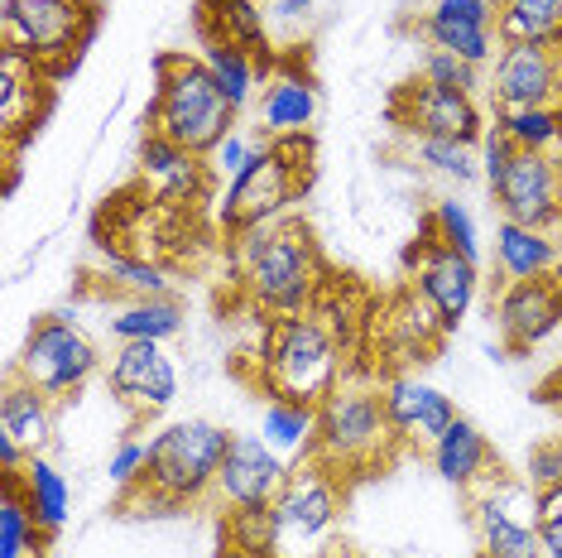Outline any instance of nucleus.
Wrapping results in <instances>:
<instances>
[{
  "instance_id": "obj_1",
  "label": "nucleus",
  "mask_w": 562,
  "mask_h": 558,
  "mask_svg": "<svg viewBox=\"0 0 562 558\" xmlns=\"http://www.w3.org/2000/svg\"><path fill=\"white\" fill-rule=\"evenodd\" d=\"M236 256V284L255 313L270 319H289V313H308L317 309L323 289L331 284L323 246H317L313 226L303 217H279L265 222L255 232L232 241Z\"/></svg>"
},
{
  "instance_id": "obj_2",
  "label": "nucleus",
  "mask_w": 562,
  "mask_h": 558,
  "mask_svg": "<svg viewBox=\"0 0 562 558\" xmlns=\"http://www.w3.org/2000/svg\"><path fill=\"white\" fill-rule=\"evenodd\" d=\"M226 448H232V428L212 424V418H183L169 424L149 443V472L139 487L121 491V511L135 515V505H145L139 515H155L149 505H159V515L188 511V505H207L222 477Z\"/></svg>"
},
{
  "instance_id": "obj_3",
  "label": "nucleus",
  "mask_w": 562,
  "mask_h": 558,
  "mask_svg": "<svg viewBox=\"0 0 562 558\" xmlns=\"http://www.w3.org/2000/svg\"><path fill=\"white\" fill-rule=\"evenodd\" d=\"M404 443L394 438V424L385 414V386L366 376H341L337 390L317 404V434H313V462H323L331 477L356 481L380 472Z\"/></svg>"
},
{
  "instance_id": "obj_4",
  "label": "nucleus",
  "mask_w": 562,
  "mask_h": 558,
  "mask_svg": "<svg viewBox=\"0 0 562 558\" xmlns=\"http://www.w3.org/2000/svg\"><path fill=\"white\" fill-rule=\"evenodd\" d=\"M341 351L347 347L313 309L270 319L260 333V347H255V386L270 400L323 404L337 390V380L347 376Z\"/></svg>"
},
{
  "instance_id": "obj_5",
  "label": "nucleus",
  "mask_w": 562,
  "mask_h": 558,
  "mask_svg": "<svg viewBox=\"0 0 562 558\" xmlns=\"http://www.w3.org/2000/svg\"><path fill=\"white\" fill-rule=\"evenodd\" d=\"M240 111L212 82L207 63L198 54H159L155 58V97L145 107V131L169 135L173 145L207 159L226 135L236 131Z\"/></svg>"
},
{
  "instance_id": "obj_6",
  "label": "nucleus",
  "mask_w": 562,
  "mask_h": 558,
  "mask_svg": "<svg viewBox=\"0 0 562 558\" xmlns=\"http://www.w3.org/2000/svg\"><path fill=\"white\" fill-rule=\"evenodd\" d=\"M313 188V135H279L265 140L250 164L226 183L216 222L226 236H246L265 222H279L293 212V202Z\"/></svg>"
},
{
  "instance_id": "obj_7",
  "label": "nucleus",
  "mask_w": 562,
  "mask_h": 558,
  "mask_svg": "<svg viewBox=\"0 0 562 558\" xmlns=\"http://www.w3.org/2000/svg\"><path fill=\"white\" fill-rule=\"evenodd\" d=\"M101 0H5L0 5V48H15L63 82L97 40Z\"/></svg>"
},
{
  "instance_id": "obj_8",
  "label": "nucleus",
  "mask_w": 562,
  "mask_h": 558,
  "mask_svg": "<svg viewBox=\"0 0 562 558\" xmlns=\"http://www.w3.org/2000/svg\"><path fill=\"white\" fill-rule=\"evenodd\" d=\"M97 371H101L97 342L87 337L68 313H44V319H34L30 333H24L20 357L10 361V376H20L24 386H34L54 404L82 395Z\"/></svg>"
},
{
  "instance_id": "obj_9",
  "label": "nucleus",
  "mask_w": 562,
  "mask_h": 558,
  "mask_svg": "<svg viewBox=\"0 0 562 558\" xmlns=\"http://www.w3.org/2000/svg\"><path fill=\"white\" fill-rule=\"evenodd\" d=\"M471 529L481 558H548L539 539V491L524 481V472H501L471 496Z\"/></svg>"
},
{
  "instance_id": "obj_10",
  "label": "nucleus",
  "mask_w": 562,
  "mask_h": 558,
  "mask_svg": "<svg viewBox=\"0 0 562 558\" xmlns=\"http://www.w3.org/2000/svg\"><path fill=\"white\" fill-rule=\"evenodd\" d=\"M341 496H347V481L331 477L323 462L303 458V467H293L289 487L279 491V501H274L279 558H293L289 549H303V544H327L341 520Z\"/></svg>"
},
{
  "instance_id": "obj_11",
  "label": "nucleus",
  "mask_w": 562,
  "mask_h": 558,
  "mask_svg": "<svg viewBox=\"0 0 562 558\" xmlns=\"http://www.w3.org/2000/svg\"><path fill=\"white\" fill-rule=\"evenodd\" d=\"M390 125H400L404 135H438V140H462V145L476 149L491 125H485V111L476 107L471 92H447L438 82L408 78L400 92L390 97Z\"/></svg>"
},
{
  "instance_id": "obj_12",
  "label": "nucleus",
  "mask_w": 562,
  "mask_h": 558,
  "mask_svg": "<svg viewBox=\"0 0 562 558\" xmlns=\"http://www.w3.org/2000/svg\"><path fill=\"white\" fill-rule=\"evenodd\" d=\"M501 217L519 226L558 232L562 226V155L558 149H519L505 179L491 188Z\"/></svg>"
},
{
  "instance_id": "obj_13",
  "label": "nucleus",
  "mask_w": 562,
  "mask_h": 558,
  "mask_svg": "<svg viewBox=\"0 0 562 558\" xmlns=\"http://www.w3.org/2000/svg\"><path fill=\"white\" fill-rule=\"evenodd\" d=\"M408 289H418V294L438 309L447 333H457L462 319L471 313V303H476L481 265L467 260L462 250H452V246H442V241L418 232V241L408 246Z\"/></svg>"
},
{
  "instance_id": "obj_14",
  "label": "nucleus",
  "mask_w": 562,
  "mask_h": 558,
  "mask_svg": "<svg viewBox=\"0 0 562 558\" xmlns=\"http://www.w3.org/2000/svg\"><path fill=\"white\" fill-rule=\"evenodd\" d=\"M491 319L501 327V347L509 357L533 351L543 337L562 327V270L543 279H515V284L495 289Z\"/></svg>"
},
{
  "instance_id": "obj_15",
  "label": "nucleus",
  "mask_w": 562,
  "mask_h": 558,
  "mask_svg": "<svg viewBox=\"0 0 562 558\" xmlns=\"http://www.w3.org/2000/svg\"><path fill=\"white\" fill-rule=\"evenodd\" d=\"M48 107H54V72L15 48H0V135L10 164H20V149L40 135Z\"/></svg>"
},
{
  "instance_id": "obj_16",
  "label": "nucleus",
  "mask_w": 562,
  "mask_h": 558,
  "mask_svg": "<svg viewBox=\"0 0 562 558\" xmlns=\"http://www.w3.org/2000/svg\"><path fill=\"white\" fill-rule=\"evenodd\" d=\"M111 395L131 410L135 424L159 418L178 400V371L164 351V342H121L116 357L106 366Z\"/></svg>"
},
{
  "instance_id": "obj_17",
  "label": "nucleus",
  "mask_w": 562,
  "mask_h": 558,
  "mask_svg": "<svg viewBox=\"0 0 562 558\" xmlns=\"http://www.w3.org/2000/svg\"><path fill=\"white\" fill-rule=\"evenodd\" d=\"M289 477H293V462L284 453H274L260 434H232V448H226L212 501L222 505V511H236V505H270V501H279V491L289 487Z\"/></svg>"
},
{
  "instance_id": "obj_18",
  "label": "nucleus",
  "mask_w": 562,
  "mask_h": 558,
  "mask_svg": "<svg viewBox=\"0 0 562 558\" xmlns=\"http://www.w3.org/2000/svg\"><path fill=\"white\" fill-rule=\"evenodd\" d=\"M495 107H562V48L553 44H501L491 63Z\"/></svg>"
},
{
  "instance_id": "obj_19",
  "label": "nucleus",
  "mask_w": 562,
  "mask_h": 558,
  "mask_svg": "<svg viewBox=\"0 0 562 558\" xmlns=\"http://www.w3.org/2000/svg\"><path fill=\"white\" fill-rule=\"evenodd\" d=\"M495 15H501V0H432L418 15V34L428 40V48H442V54L485 68V63H495V44H501Z\"/></svg>"
},
{
  "instance_id": "obj_20",
  "label": "nucleus",
  "mask_w": 562,
  "mask_h": 558,
  "mask_svg": "<svg viewBox=\"0 0 562 558\" xmlns=\"http://www.w3.org/2000/svg\"><path fill=\"white\" fill-rule=\"evenodd\" d=\"M139 179H145L149 198L169 202V208H193V202L212 198L216 174L193 149L173 145V140L159 131H145V140H139Z\"/></svg>"
},
{
  "instance_id": "obj_21",
  "label": "nucleus",
  "mask_w": 562,
  "mask_h": 558,
  "mask_svg": "<svg viewBox=\"0 0 562 558\" xmlns=\"http://www.w3.org/2000/svg\"><path fill=\"white\" fill-rule=\"evenodd\" d=\"M385 414L394 424V438L404 443V448H432L447 428L457 424V404L442 395L438 386H428V380L418 376H390L385 380Z\"/></svg>"
},
{
  "instance_id": "obj_22",
  "label": "nucleus",
  "mask_w": 562,
  "mask_h": 558,
  "mask_svg": "<svg viewBox=\"0 0 562 558\" xmlns=\"http://www.w3.org/2000/svg\"><path fill=\"white\" fill-rule=\"evenodd\" d=\"M428 462H432V472H438V477L447 481V487H457V491H462L467 501L476 496L481 487H491V481L505 472L501 453L491 448V438H485V434H481L476 424H471L467 414L457 418V424L447 428V434H442V438L428 448Z\"/></svg>"
},
{
  "instance_id": "obj_23",
  "label": "nucleus",
  "mask_w": 562,
  "mask_h": 558,
  "mask_svg": "<svg viewBox=\"0 0 562 558\" xmlns=\"http://www.w3.org/2000/svg\"><path fill=\"white\" fill-rule=\"evenodd\" d=\"M198 40L240 48L265 72L279 68V54L270 44V20H265L260 0H198Z\"/></svg>"
},
{
  "instance_id": "obj_24",
  "label": "nucleus",
  "mask_w": 562,
  "mask_h": 558,
  "mask_svg": "<svg viewBox=\"0 0 562 558\" xmlns=\"http://www.w3.org/2000/svg\"><path fill=\"white\" fill-rule=\"evenodd\" d=\"M317 116V82L303 72L299 54L279 58L274 72H265V97H260V131L279 135H308Z\"/></svg>"
},
{
  "instance_id": "obj_25",
  "label": "nucleus",
  "mask_w": 562,
  "mask_h": 558,
  "mask_svg": "<svg viewBox=\"0 0 562 558\" xmlns=\"http://www.w3.org/2000/svg\"><path fill=\"white\" fill-rule=\"evenodd\" d=\"M562 270V246L553 241V232H539V226H519L501 217L495 222V289L515 284V279H543Z\"/></svg>"
},
{
  "instance_id": "obj_26",
  "label": "nucleus",
  "mask_w": 562,
  "mask_h": 558,
  "mask_svg": "<svg viewBox=\"0 0 562 558\" xmlns=\"http://www.w3.org/2000/svg\"><path fill=\"white\" fill-rule=\"evenodd\" d=\"M87 279H101V284L121 299H173V279L164 265L125 256L106 236L92 241V270H87Z\"/></svg>"
},
{
  "instance_id": "obj_27",
  "label": "nucleus",
  "mask_w": 562,
  "mask_h": 558,
  "mask_svg": "<svg viewBox=\"0 0 562 558\" xmlns=\"http://www.w3.org/2000/svg\"><path fill=\"white\" fill-rule=\"evenodd\" d=\"M380 337L394 342L404 357H418V361H424L428 351L442 347L447 327H442V319H438V309H432V303L418 294V289H400V294L385 303V313H380Z\"/></svg>"
},
{
  "instance_id": "obj_28",
  "label": "nucleus",
  "mask_w": 562,
  "mask_h": 558,
  "mask_svg": "<svg viewBox=\"0 0 562 558\" xmlns=\"http://www.w3.org/2000/svg\"><path fill=\"white\" fill-rule=\"evenodd\" d=\"M0 434H10L24 453H44L54 438V400L24 386L20 376L5 371V395H0Z\"/></svg>"
},
{
  "instance_id": "obj_29",
  "label": "nucleus",
  "mask_w": 562,
  "mask_h": 558,
  "mask_svg": "<svg viewBox=\"0 0 562 558\" xmlns=\"http://www.w3.org/2000/svg\"><path fill=\"white\" fill-rule=\"evenodd\" d=\"M15 481L24 491V505L40 520V529L48 539H58V529L68 525V511H72V491H68V481H63V472L44 453H30V462H24V472H15Z\"/></svg>"
},
{
  "instance_id": "obj_30",
  "label": "nucleus",
  "mask_w": 562,
  "mask_h": 558,
  "mask_svg": "<svg viewBox=\"0 0 562 558\" xmlns=\"http://www.w3.org/2000/svg\"><path fill=\"white\" fill-rule=\"evenodd\" d=\"M106 333L121 342H169L183 333V303L178 299H121V309H111Z\"/></svg>"
},
{
  "instance_id": "obj_31",
  "label": "nucleus",
  "mask_w": 562,
  "mask_h": 558,
  "mask_svg": "<svg viewBox=\"0 0 562 558\" xmlns=\"http://www.w3.org/2000/svg\"><path fill=\"white\" fill-rule=\"evenodd\" d=\"M495 30H501V44L562 48V0H501Z\"/></svg>"
},
{
  "instance_id": "obj_32",
  "label": "nucleus",
  "mask_w": 562,
  "mask_h": 558,
  "mask_svg": "<svg viewBox=\"0 0 562 558\" xmlns=\"http://www.w3.org/2000/svg\"><path fill=\"white\" fill-rule=\"evenodd\" d=\"M313 434H317V404L265 400L260 438L270 443L274 453H284V458H308V453H313Z\"/></svg>"
},
{
  "instance_id": "obj_33",
  "label": "nucleus",
  "mask_w": 562,
  "mask_h": 558,
  "mask_svg": "<svg viewBox=\"0 0 562 558\" xmlns=\"http://www.w3.org/2000/svg\"><path fill=\"white\" fill-rule=\"evenodd\" d=\"M5 481V496H0V558H40L48 535L40 529L34 511L24 505V491L15 477H0Z\"/></svg>"
},
{
  "instance_id": "obj_34",
  "label": "nucleus",
  "mask_w": 562,
  "mask_h": 558,
  "mask_svg": "<svg viewBox=\"0 0 562 558\" xmlns=\"http://www.w3.org/2000/svg\"><path fill=\"white\" fill-rule=\"evenodd\" d=\"M408 140V159L424 164L428 174H438V179L467 188L481 179V159L471 155V145H462V140H438V135H404Z\"/></svg>"
},
{
  "instance_id": "obj_35",
  "label": "nucleus",
  "mask_w": 562,
  "mask_h": 558,
  "mask_svg": "<svg viewBox=\"0 0 562 558\" xmlns=\"http://www.w3.org/2000/svg\"><path fill=\"white\" fill-rule=\"evenodd\" d=\"M495 131L515 140V149H558L562 107H495Z\"/></svg>"
},
{
  "instance_id": "obj_36",
  "label": "nucleus",
  "mask_w": 562,
  "mask_h": 558,
  "mask_svg": "<svg viewBox=\"0 0 562 558\" xmlns=\"http://www.w3.org/2000/svg\"><path fill=\"white\" fill-rule=\"evenodd\" d=\"M198 58L207 63L212 82L222 87V97L232 101V107H250L255 97V82H260V63H255L250 54H240V48H226V44H202Z\"/></svg>"
},
{
  "instance_id": "obj_37",
  "label": "nucleus",
  "mask_w": 562,
  "mask_h": 558,
  "mask_svg": "<svg viewBox=\"0 0 562 558\" xmlns=\"http://www.w3.org/2000/svg\"><path fill=\"white\" fill-rule=\"evenodd\" d=\"M222 544L236 549H255V554H279V511L270 505H236L222 511Z\"/></svg>"
},
{
  "instance_id": "obj_38",
  "label": "nucleus",
  "mask_w": 562,
  "mask_h": 558,
  "mask_svg": "<svg viewBox=\"0 0 562 558\" xmlns=\"http://www.w3.org/2000/svg\"><path fill=\"white\" fill-rule=\"evenodd\" d=\"M418 232L432 236V241H442V246H452V250H462L467 260H476V265H481V232H476V217L467 212V202L438 198V202H432L428 217L418 222Z\"/></svg>"
},
{
  "instance_id": "obj_39",
  "label": "nucleus",
  "mask_w": 562,
  "mask_h": 558,
  "mask_svg": "<svg viewBox=\"0 0 562 558\" xmlns=\"http://www.w3.org/2000/svg\"><path fill=\"white\" fill-rule=\"evenodd\" d=\"M418 78L438 82V87H447V92H471L476 97L481 68L476 63H467V58H457V54H442V48H428L424 63H418Z\"/></svg>"
},
{
  "instance_id": "obj_40",
  "label": "nucleus",
  "mask_w": 562,
  "mask_h": 558,
  "mask_svg": "<svg viewBox=\"0 0 562 558\" xmlns=\"http://www.w3.org/2000/svg\"><path fill=\"white\" fill-rule=\"evenodd\" d=\"M265 140H270V135H265L260 125H255V131H240V125H236V131L226 135L222 145H216L212 155H207L212 174H216V179H226V183H232L236 174H240V169H246V164H250V155H255V149L265 145Z\"/></svg>"
},
{
  "instance_id": "obj_41",
  "label": "nucleus",
  "mask_w": 562,
  "mask_h": 558,
  "mask_svg": "<svg viewBox=\"0 0 562 558\" xmlns=\"http://www.w3.org/2000/svg\"><path fill=\"white\" fill-rule=\"evenodd\" d=\"M524 481L533 491H548V487H562V438H543L529 448L524 458Z\"/></svg>"
},
{
  "instance_id": "obj_42",
  "label": "nucleus",
  "mask_w": 562,
  "mask_h": 558,
  "mask_svg": "<svg viewBox=\"0 0 562 558\" xmlns=\"http://www.w3.org/2000/svg\"><path fill=\"white\" fill-rule=\"evenodd\" d=\"M149 472V443H139V438H125L116 453H111V481H116L121 491H131L139 487Z\"/></svg>"
},
{
  "instance_id": "obj_43",
  "label": "nucleus",
  "mask_w": 562,
  "mask_h": 558,
  "mask_svg": "<svg viewBox=\"0 0 562 558\" xmlns=\"http://www.w3.org/2000/svg\"><path fill=\"white\" fill-rule=\"evenodd\" d=\"M539 539L548 558H562V487L539 491Z\"/></svg>"
},
{
  "instance_id": "obj_44",
  "label": "nucleus",
  "mask_w": 562,
  "mask_h": 558,
  "mask_svg": "<svg viewBox=\"0 0 562 558\" xmlns=\"http://www.w3.org/2000/svg\"><path fill=\"white\" fill-rule=\"evenodd\" d=\"M519 149H515V140H505L501 131L491 125V135L481 140V179H485V188H495L505 179V169H509V159H515Z\"/></svg>"
},
{
  "instance_id": "obj_45",
  "label": "nucleus",
  "mask_w": 562,
  "mask_h": 558,
  "mask_svg": "<svg viewBox=\"0 0 562 558\" xmlns=\"http://www.w3.org/2000/svg\"><path fill=\"white\" fill-rule=\"evenodd\" d=\"M260 5H265V20H289V24H299V20L313 15V0H260Z\"/></svg>"
},
{
  "instance_id": "obj_46",
  "label": "nucleus",
  "mask_w": 562,
  "mask_h": 558,
  "mask_svg": "<svg viewBox=\"0 0 562 558\" xmlns=\"http://www.w3.org/2000/svg\"><path fill=\"white\" fill-rule=\"evenodd\" d=\"M24 462H30V453H24L10 434H0V477H15V472H24Z\"/></svg>"
},
{
  "instance_id": "obj_47",
  "label": "nucleus",
  "mask_w": 562,
  "mask_h": 558,
  "mask_svg": "<svg viewBox=\"0 0 562 558\" xmlns=\"http://www.w3.org/2000/svg\"><path fill=\"white\" fill-rule=\"evenodd\" d=\"M216 558H279V554H255V549H236V544H216Z\"/></svg>"
},
{
  "instance_id": "obj_48",
  "label": "nucleus",
  "mask_w": 562,
  "mask_h": 558,
  "mask_svg": "<svg viewBox=\"0 0 562 558\" xmlns=\"http://www.w3.org/2000/svg\"><path fill=\"white\" fill-rule=\"evenodd\" d=\"M553 380H562V376H553ZM543 395H548V400H562V390H548V386H543Z\"/></svg>"
}]
</instances>
